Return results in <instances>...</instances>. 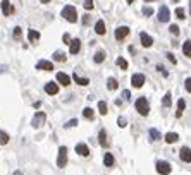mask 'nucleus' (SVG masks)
<instances>
[{
	"instance_id": "obj_28",
	"label": "nucleus",
	"mask_w": 191,
	"mask_h": 175,
	"mask_svg": "<svg viewBox=\"0 0 191 175\" xmlns=\"http://www.w3.org/2000/svg\"><path fill=\"white\" fill-rule=\"evenodd\" d=\"M83 115H84V119H88V120H93V117H95L93 108L86 107V108H84V110H83Z\"/></svg>"
},
{
	"instance_id": "obj_16",
	"label": "nucleus",
	"mask_w": 191,
	"mask_h": 175,
	"mask_svg": "<svg viewBox=\"0 0 191 175\" xmlns=\"http://www.w3.org/2000/svg\"><path fill=\"white\" fill-rule=\"evenodd\" d=\"M95 33L97 34H100V36H103L105 33H107V29H105V23L103 21H97V24H95Z\"/></svg>"
},
{
	"instance_id": "obj_10",
	"label": "nucleus",
	"mask_w": 191,
	"mask_h": 175,
	"mask_svg": "<svg viewBox=\"0 0 191 175\" xmlns=\"http://www.w3.org/2000/svg\"><path fill=\"white\" fill-rule=\"evenodd\" d=\"M179 156L184 163H191V149L188 148V146H183L181 151H179Z\"/></svg>"
},
{
	"instance_id": "obj_18",
	"label": "nucleus",
	"mask_w": 191,
	"mask_h": 175,
	"mask_svg": "<svg viewBox=\"0 0 191 175\" xmlns=\"http://www.w3.org/2000/svg\"><path fill=\"white\" fill-rule=\"evenodd\" d=\"M2 11H4L5 15H11L12 12H14V7L11 5V2H9V0H2Z\"/></svg>"
},
{
	"instance_id": "obj_21",
	"label": "nucleus",
	"mask_w": 191,
	"mask_h": 175,
	"mask_svg": "<svg viewBox=\"0 0 191 175\" xmlns=\"http://www.w3.org/2000/svg\"><path fill=\"white\" fill-rule=\"evenodd\" d=\"M98 142H100V146H107V144H109V141H107V132H105V129H102L100 132H98Z\"/></svg>"
},
{
	"instance_id": "obj_37",
	"label": "nucleus",
	"mask_w": 191,
	"mask_h": 175,
	"mask_svg": "<svg viewBox=\"0 0 191 175\" xmlns=\"http://www.w3.org/2000/svg\"><path fill=\"white\" fill-rule=\"evenodd\" d=\"M74 125H78V119H72V120H69V122L64 124V127H66V129H71V127H74Z\"/></svg>"
},
{
	"instance_id": "obj_19",
	"label": "nucleus",
	"mask_w": 191,
	"mask_h": 175,
	"mask_svg": "<svg viewBox=\"0 0 191 175\" xmlns=\"http://www.w3.org/2000/svg\"><path fill=\"white\" fill-rule=\"evenodd\" d=\"M72 79H74L76 84H79V86H88V84H90V79H88V77H81V76H78V72H74Z\"/></svg>"
},
{
	"instance_id": "obj_38",
	"label": "nucleus",
	"mask_w": 191,
	"mask_h": 175,
	"mask_svg": "<svg viewBox=\"0 0 191 175\" xmlns=\"http://www.w3.org/2000/svg\"><path fill=\"white\" fill-rule=\"evenodd\" d=\"M176 17L177 19H184V17H186V15H184V9L183 7H177L176 9Z\"/></svg>"
},
{
	"instance_id": "obj_5",
	"label": "nucleus",
	"mask_w": 191,
	"mask_h": 175,
	"mask_svg": "<svg viewBox=\"0 0 191 175\" xmlns=\"http://www.w3.org/2000/svg\"><path fill=\"white\" fill-rule=\"evenodd\" d=\"M45 120H47L45 112H36V115H34L33 120H31V125H33L34 129H40V127L45 124Z\"/></svg>"
},
{
	"instance_id": "obj_40",
	"label": "nucleus",
	"mask_w": 191,
	"mask_h": 175,
	"mask_svg": "<svg viewBox=\"0 0 191 175\" xmlns=\"http://www.w3.org/2000/svg\"><path fill=\"white\" fill-rule=\"evenodd\" d=\"M184 88H186L188 93H191V77H188L186 81H184Z\"/></svg>"
},
{
	"instance_id": "obj_32",
	"label": "nucleus",
	"mask_w": 191,
	"mask_h": 175,
	"mask_svg": "<svg viewBox=\"0 0 191 175\" xmlns=\"http://www.w3.org/2000/svg\"><path fill=\"white\" fill-rule=\"evenodd\" d=\"M171 93H165V96H164V100H162V105H164L165 108H169L171 105H172V100H171Z\"/></svg>"
},
{
	"instance_id": "obj_35",
	"label": "nucleus",
	"mask_w": 191,
	"mask_h": 175,
	"mask_svg": "<svg viewBox=\"0 0 191 175\" xmlns=\"http://www.w3.org/2000/svg\"><path fill=\"white\" fill-rule=\"evenodd\" d=\"M141 12H143V15H146V17H150V15L153 14V9H152V7H148V5H145Z\"/></svg>"
},
{
	"instance_id": "obj_39",
	"label": "nucleus",
	"mask_w": 191,
	"mask_h": 175,
	"mask_svg": "<svg viewBox=\"0 0 191 175\" xmlns=\"http://www.w3.org/2000/svg\"><path fill=\"white\" fill-rule=\"evenodd\" d=\"M169 31H171V33H172L174 36H177V34H179V26H176V24H171Z\"/></svg>"
},
{
	"instance_id": "obj_27",
	"label": "nucleus",
	"mask_w": 191,
	"mask_h": 175,
	"mask_svg": "<svg viewBox=\"0 0 191 175\" xmlns=\"http://www.w3.org/2000/svg\"><path fill=\"white\" fill-rule=\"evenodd\" d=\"M93 60H95V63H102V62H103V60H105V52H103V50H98V52L95 53Z\"/></svg>"
},
{
	"instance_id": "obj_2",
	"label": "nucleus",
	"mask_w": 191,
	"mask_h": 175,
	"mask_svg": "<svg viewBox=\"0 0 191 175\" xmlns=\"http://www.w3.org/2000/svg\"><path fill=\"white\" fill-rule=\"evenodd\" d=\"M134 107H136V110H138V113H139V115H143V117H146V115H148V112H150V105H148V100H146L145 96L138 98L136 103H134Z\"/></svg>"
},
{
	"instance_id": "obj_12",
	"label": "nucleus",
	"mask_w": 191,
	"mask_h": 175,
	"mask_svg": "<svg viewBox=\"0 0 191 175\" xmlns=\"http://www.w3.org/2000/svg\"><path fill=\"white\" fill-rule=\"evenodd\" d=\"M79 50H81V40H79V38H74V40L71 41V45H69V52H71L72 55H76V53H79Z\"/></svg>"
},
{
	"instance_id": "obj_26",
	"label": "nucleus",
	"mask_w": 191,
	"mask_h": 175,
	"mask_svg": "<svg viewBox=\"0 0 191 175\" xmlns=\"http://www.w3.org/2000/svg\"><path fill=\"white\" fill-rule=\"evenodd\" d=\"M148 134H150V141H158V139L162 138V136H160V132H158L157 129H153V127H152V129L148 130Z\"/></svg>"
},
{
	"instance_id": "obj_29",
	"label": "nucleus",
	"mask_w": 191,
	"mask_h": 175,
	"mask_svg": "<svg viewBox=\"0 0 191 175\" xmlns=\"http://www.w3.org/2000/svg\"><path fill=\"white\" fill-rule=\"evenodd\" d=\"M107 88H109L110 91H114V90L119 88V84H117V81L114 77H109V79H107Z\"/></svg>"
},
{
	"instance_id": "obj_33",
	"label": "nucleus",
	"mask_w": 191,
	"mask_h": 175,
	"mask_svg": "<svg viewBox=\"0 0 191 175\" xmlns=\"http://www.w3.org/2000/svg\"><path fill=\"white\" fill-rule=\"evenodd\" d=\"M9 142V134L7 132H4V130H0V144L5 146Z\"/></svg>"
},
{
	"instance_id": "obj_36",
	"label": "nucleus",
	"mask_w": 191,
	"mask_h": 175,
	"mask_svg": "<svg viewBox=\"0 0 191 175\" xmlns=\"http://www.w3.org/2000/svg\"><path fill=\"white\" fill-rule=\"evenodd\" d=\"M83 7L86 9V11H91V9L95 7V5H93V0H84V2H83Z\"/></svg>"
},
{
	"instance_id": "obj_6",
	"label": "nucleus",
	"mask_w": 191,
	"mask_h": 175,
	"mask_svg": "<svg viewBox=\"0 0 191 175\" xmlns=\"http://www.w3.org/2000/svg\"><path fill=\"white\" fill-rule=\"evenodd\" d=\"M169 19H171V11H169L167 5H162L160 11H158V21L160 23H167Z\"/></svg>"
},
{
	"instance_id": "obj_23",
	"label": "nucleus",
	"mask_w": 191,
	"mask_h": 175,
	"mask_svg": "<svg viewBox=\"0 0 191 175\" xmlns=\"http://www.w3.org/2000/svg\"><path fill=\"white\" fill-rule=\"evenodd\" d=\"M66 59H67V57H66V53H64L62 50L53 52V60H55V62H66Z\"/></svg>"
},
{
	"instance_id": "obj_34",
	"label": "nucleus",
	"mask_w": 191,
	"mask_h": 175,
	"mask_svg": "<svg viewBox=\"0 0 191 175\" xmlns=\"http://www.w3.org/2000/svg\"><path fill=\"white\" fill-rule=\"evenodd\" d=\"M12 36H14V40H16V41L21 40V36H23V29H21L19 26H16V28H14V34H12Z\"/></svg>"
},
{
	"instance_id": "obj_46",
	"label": "nucleus",
	"mask_w": 191,
	"mask_h": 175,
	"mask_svg": "<svg viewBox=\"0 0 191 175\" xmlns=\"http://www.w3.org/2000/svg\"><path fill=\"white\" fill-rule=\"evenodd\" d=\"M7 71H9V67L5 63H2V65H0V74H4V72H7Z\"/></svg>"
},
{
	"instance_id": "obj_43",
	"label": "nucleus",
	"mask_w": 191,
	"mask_h": 175,
	"mask_svg": "<svg viewBox=\"0 0 191 175\" xmlns=\"http://www.w3.org/2000/svg\"><path fill=\"white\" fill-rule=\"evenodd\" d=\"M62 40H64V43H67V45H71V36H69V34L67 33H66V34H64V36H62Z\"/></svg>"
},
{
	"instance_id": "obj_52",
	"label": "nucleus",
	"mask_w": 191,
	"mask_h": 175,
	"mask_svg": "<svg viewBox=\"0 0 191 175\" xmlns=\"http://www.w3.org/2000/svg\"><path fill=\"white\" fill-rule=\"evenodd\" d=\"M189 12H191V2H189Z\"/></svg>"
},
{
	"instance_id": "obj_13",
	"label": "nucleus",
	"mask_w": 191,
	"mask_h": 175,
	"mask_svg": "<svg viewBox=\"0 0 191 175\" xmlns=\"http://www.w3.org/2000/svg\"><path fill=\"white\" fill-rule=\"evenodd\" d=\"M36 69L38 71H53V63L48 62V60H40L36 63Z\"/></svg>"
},
{
	"instance_id": "obj_22",
	"label": "nucleus",
	"mask_w": 191,
	"mask_h": 175,
	"mask_svg": "<svg viewBox=\"0 0 191 175\" xmlns=\"http://www.w3.org/2000/svg\"><path fill=\"white\" fill-rule=\"evenodd\" d=\"M177 139H179V136H177L176 132H167V134H165V142H169V144H174Z\"/></svg>"
},
{
	"instance_id": "obj_51",
	"label": "nucleus",
	"mask_w": 191,
	"mask_h": 175,
	"mask_svg": "<svg viewBox=\"0 0 191 175\" xmlns=\"http://www.w3.org/2000/svg\"><path fill=\"white\" fill-rule=\"evenodd\" d=\"M145 2H153V0H145Z\"/></svg>"
},
{
	"instance_id": "obj_17",
	"label": "nucleus",
	"mask_w": 191,
	"mask_h": 175,
	"mask_svg": "<svg viewBox=\"0 0 191 175\" xmlns=\"http://www.w3.org/2000/svg\"><path fill=\"white\" fill-rule=\"evenodd\" d=\"M114 163H116V160H114V155H112V153H105L103 165H105V167H109V168H112Z\"/></svg>"
},
{
	"instance_id": "obj_48",
	"label": "nucleus",
	"mask_w": 191,
	"mask_h": 175,
	"mask_svg": "<svg viewBox=\"0 0 191 175\" xmlns=\"http://www.w3.org/2000/svg\"><path fill=\"white\" fill-rule=\"evenodd\" d=\"M14 175H23V172H21V170H16V172H14Z\"/></svg>"
},
{
	"instance_id": "obj_9",
	"label": "nucleus",
	"mask_w": 191,
	"mask_h": 175,
	"mask_svg": "<svg viewBox=\"0 0 191 175\" xmlns=\"http://www.w3.org/2000/svg\"><path fill=\"white\" fill-rule=\"evenodd\" d=\"M127 34H129V28H127V26H119L116 29V40L117 41H122Z\"/></svg>"
},
{
	"instance_id": "obj_45",
	"label": "nucleus",
	"mask_w": 191,
	"mask_h": 175,
	"mask_svg": "<svg viewBox=\"0 0 191 175\" xmlns=\"http://www.w3.org/2000/svg\"><path fill=\"white\" fill-rule=\"evenodd\" d=\"M83 24H84V26L90 24V15H83Z\"/></svg>"
},
{
	"instance_id": "obj_1",
	"label": "nucleus",
	"mask_w": 191,
	"mask_h": 175,
	"mask_svg": "<svg viewBox=\"0 0 191 175\" xmlns=\"http://www.w3.org/2000/svg\"><path fill=\"white\" fill-rule=\"evenodd\" d=\"M62 17L69 23H76L78 21V11H76L74 5H66L62 9Z\"/></svg>"
},
{
	"instance_id": "obj_30",
	"label": "nucleus",
	"mask_w": 191,
	"mask_h": 175,
	"mask_svg": "<svg viewBox=\"0 0 191 175\" xmlns=\"http://www.w3.org/2000/svg\"><path fill=\"white\" fill-rule=\"evenodd\" d=\"M117 65H119L122 71H127V67H129V63H127V60L126 59H122V57H119L117 59Z\"/></svg>"
},
{
	"instance_id": "obj_41",
	"label": "nucleus",
	"mask_w": 191,
	"mask_h": 175,
	"mask_svg": "<svg viewBox=\"0 0 191 175\" xmlns=\"http://www.w3.org/2000/svg\"><path fill=\"white\" fill-rule=\"evenodd\" d=\"M117 124H119V127H126L127 125V120L124 119V117H119V119H117Z\"/></svg>"
},
{
	"instance_id": "obj_47",
	"label": "nucleus",
	"mask_w": 191,
	"mask_h": 175,
	"mask_svg": "<svg viewBox=\"0 0 191 175\" xmlns=\"http://www.w3.org/2000/svg\"><path fill=\"white\" fill-rule=\"evenodd\" d=\"M157 71H160V72H162V74H164V76H167V71H165V69L162 67V65H157Z\"/></svg>"
},
{
	"instance_id": "obj_4",
	"label": "nucleus",
	"mask_w": 191,
	"mask_h": 175,
	"mask_svg": "<svg viewBox=\"0 0 191 175\" xmlns=\"http://www.w3.org/2000/svg\"><path fill=\"white\" fill-rule=\"evenodd\" d=\"M67 165V148L66 146H60L59 148V158H57V167L64 168Z\"/></svg>"
},
{
	"instance_id": "obj_50",
	"label": "nucleus",
	"mask_w": 191,
	"mask_h": 175,
	"mask_svg": "<svg viewBox=\"0 0 191 175\" xmlns=\"http://www.w3.org/2000/svg\"><path fill=\"white\" fill-rule=\"evenodd\" d=\"M126 2H129V4H133V2H134V0H126Z\"/></svg>"
},
{
	"instance_id": "obj_11",
	"label": "nucleus",
	"mask_w": 191,
	"mask_h": 175,
	"mask_svg": "<svg viewBox=\"0 0 191 175\" xmlns=\"http://www.w3.org/2000/svg\"><path fill=\"white\" fill-rule=\"evenodd\" d=\"M76 153L81 155V156H90V148H88L84 142H78V144H76Z\"/></svg>"
},
{
	"instance_id": "obj_42",
	"label": "nucleus",
	"mask_w": 191,
	"mask_h": 175,
	"mask_svg": "<svg viewBox=\"0 0 191 175\" xmlns=\"http://www.w3.org/2000/svg\"><path fill=\"white\" fill-rule=\"evenodd\" d=\"M122 98L127 101L129 98H131V91H129V90H124V91H122Z\"/></svg>"
},
{
	"instance_id": "obj_31",
	"label": "nucleus",
	"mask_w": 191,
	"mask_h": 175,
	"mask_svg": "<svg viewBox=\"0 0 191 175\" xmlns=\"http://www.w3.org/2000/svg\"><path fill=\"white\" fill-rule=\"evenodd\" d=\"M98 110H100L102 115H107V113H109V108H107V103H105V101H98Z\"/></svg>"
},
{
	"instance_id": "obj_8",
	"label": "nucleus",
	"mask_w": 191,
	"mask_h": 175,
	"mask_svg": "<svg viewBox=\"0 0 191 175\" xmlns=\"http://www.w3.org/2000/svg\"><path fill=\"white\" fill-rule=\"evenodd\" d=\"M145 76L143 74H133V77H131V84H133V88H141L143 84H145Z\"/></svg>"
},
{
	"instance_id": "obj_14",
	"label": "nucleus",
	"mask_w": 191,
	"mask_h": 175,
	"mask_svg": "<svg viewBox=\"0 0 191 175\" xmlns=\"http://www.w3.org/2000/svg\"><path fill=\"white\" fill-rule=\"evenodd\" d=\"M45 93L47 94H57L59 93V84H57V82H47L45 84Z\"/></svg>"
},
{
	"instance_id": "obj_20",
	"label": "nucleus",
	"mask_w": 191,
	"mask_h": 175,
	"mask_svg": "<svg viewBox=\"0 0 191 175\" xmlns=\"http://www.w3.org/2000/svg\"><path fill=\"white\" fill-rule=\"evenodd\" d=\"M28 40H30L31 43L38 41V40H40V31H36V29H30V31H28Z\"/></svg>"
},
{
	"instance_id": "obj_44",
	"label": "nucleus",
	"mask_w": 191,
	"mask_h": 175,
	"mask_svg": "<svg viewBox=\"0 0 191 175\" xmlns=\"http://www.w3.org/2000/svg\"><path fill=\"white\" fill-rule=\"evenodd\" d=\"M165 57H167V59L171 60V62H172V63H177V60H176V57H174V53H167V55H165Z\"/></svg>"
},
{
	"instance_id": "obj_24",
	"label": "nucleus",
	"mask_w": 191,
	"mask_h": 175,
	"mask_svg": "<svg viewBox=\"0 0 191 175\" xmlns=\"http://www.w3.org/2000/svg\"><path fill=\"white\" fill-rule=\"evenodd\" d=\"M184 108H186V101L183 100V98H181L179 101H177V112H176V117L177 119H179L181 115H183V112H184Z\"/></svg>"
},
{
	"instance_id": "obj_15",
	"label": "nucleus",
	"mask_w": 191,
	"mask_h": 175,
	"mask_svg": "<svg viewBox=\"0 0 191 175\" xmlns=\"http://www.w3.org/2000/svg\"><path fill=\"white\" fill-rule=\"evenodd\" d=\"M57 81H59V84H62L64 88L71 84V77H69L67 74H64V72H59V74H57Z\"/></svg>"
},
{
	"instance_id": "obj_7",
	"label": "nucleus",
	"mask_w": 191,
	"mask_h": 175,
	"mask_svg": "<svg viewBox=\"0 0 191 175\" xmlns=\"http://www.w3.org/2000/svg\"><path fill=\"white\" fill-rule=\"evenodd\" d=\"M139 40H141V45L145 46V48H150V46L153 45V38H152L150 34H146L145 31L139 33Z\"/></svg>"
},
{
	"instance_id": "obj_25",
	"label": "nucleus",
	"mask_w": 191,
	"mask_h": 175,
	"mask_svg": "<svg viewBox=\"0 0 191 175\" xmlns=\"http://www.w3.org/2000/svg\"><path fill=\"white\" fill-rule=\"evenodd\" d=\"M183 53L191 59V40H186V41L183 43Z\"/></svg>"
},
{
	"instance_id": "obj_3",
	"label": "nucleus",
	"mask_w": 191,
	"mask_h": 175,
	"mask_svg": "<svg viewBox=\"0 0 191 175\" xmlns=\"http://www.w3.org/2000/svg\"><path fill=\"white\" fill-rule=\"evenodd\" d=\"M155 167H157V172H158L160 175H169L171 172H172V167H171V163H169V161H165V160H158Z\"/></svg>"
},
{
	"instance_id": "obj_49",
	"label": "nucleus",
	"mask_w": 191,
	"mask_h": 175,
	"mask_svg": "<svg viewBox=\"0 0 191 175\" xmlns=\"http://www.w3.org/2000/svg\"><path fill=\"white\" fill-rule=\"evenodd\" d=\"M40 2H41V4H48L50 0H40Z\"/></svg>"
}]
</instances>
